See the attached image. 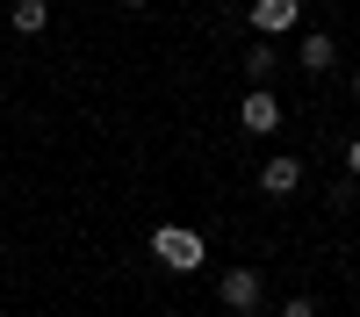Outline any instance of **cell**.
I'll return each instance as SVG.
<instances>
[{
    "label": "cell",
    "instance_id": "obj_9",
    "mask_svg": "<svg viewBox=\"0 0 360 317\" xmlns=\"http://www.w3.org/2000/svg\"><path fill=\"white\" fill-rule=\"evenodd\" d=\"M281 317H317V303H310V296H295V303H281Z\"/></svg>",
    "mask_w": 360,
    "mask_h": 317
},
{
    "label": "cell",
    "instance_id": "obj_1",
    "mask_svg": "<svg viewBox=\"0 0 360 317\" xmlns=\"http://www.w3.org/2000/svg\"><path fill=\"white\" fill-rule=\"evenodd\" d=\"M152 259H159L166 274H195L202 259H209V245H202L195 224H159V231H152Z\"/></svg>",
    "mask_w": 360,
    "mask_h": 317
},
{
    "label": "cell",
    "instance_id": "obj_12",
    "mask_svg": "<svg viewBox=\"0 0 360 317\" xmlns=\"http://www.w3.org/2000/svg\"><path fill=\"white\" fill-rule=\"evenodd\" d=\"M353 94H360V72H353Z\"/></svg>",
    "mask_w": 360,
    "mask_h": 317
},
{
    "label": "cell",
    "instance_id": "obj_10",
    "mask_svg": "<svg viewBox=\"0 0 360 317\" xmlns=\"http://www.w3.org/2000/svg\"><path fill=\"white\" fill-rule=\"evenodd\" d=\"M346 173H353V181H360V137L346 144Z\"/></svg>",
    "mask_w": 360,
    "mask_h": 317
},
{
    "label": "cell",
    "instance_id": "obj_6",
    "mask_svg": "<svg viewBox=\"0 0 360 317\" xmlns=\"http://www.w3.org/2000/svg\"><path fill=\"white\" fill-rule=\"evenodd\" d=\"M51 29V0H15V37H44Z\"/></svg>",
    "mask_w": 360,
    "mask_h": 317
},
{
    "label": "cell",
    "instance_id": "obj_4",
    "mask_svg": "<svg viewBox=\"0 0 360 317\" xmlns=\"http://www.w3.org/2000/svg\"><path fill=\"white\" fill-rule=\"evenodd\" d=\"M303 22V0H252V29L259 37H288Z\"/></svg>",
    "mask_w": 360,
    "mask_h": 317
},
{
    "label": "cell",
    "instance_id": "obj_7",
    "mask_svg": "<svg viewBox=\"0 0 360 317\" xmlns=\"http://www.w3.org/2000/svg\"><path fill=\"white\" fill-rule=\"evenodd\" d=\"M332 58H339V44L324 37V29H310L303 37V72H332Z\"/></svg>",
    "mask_w": 360,
    "mask_h": 317
},
{
    "label": "cell",
    "instance_id": "obj_8",
    "mask_svg": "<svg viewBox=\"0 0 360 317\" xmlns=\"http://www.w3.org/2000/svg\"><path fill=\"white\" fill-rule=\"evenodd\" d=\"M266 72H274V44H266V37H259V44L245 51V79H266Z\"/></svg>",
    "mask_w": 360,
    "mask_h": 317
},
{
    "label": "cell",
    "instance_id": "obj_11",
    "mask_svg": "<svg viewBox=\"0 0 360 317\" xmlns=\"http://www.w3.org/2000/svg\"><path fill=\"white\" fill-rule=\"evenodd\" d=\"M123 8H152V0H123Z\"/></svg>",
    "mask_w": 360,
    "mask_h": 317
},
{
    "label": "cell",
    "instance_id": "obj_3",
    "mask_svg": "<svg viewBox=\"0 0 360 317\" xmlns=\"http://www.w3.org/2000/svg\"><path fill=\"white\" fill-rule=\"evenodd\" d=\"M238 123H245V137H266V130H281V101L266 94V86H252V94L238 101Z\"/></svg>",
    "mask_w": 360,
    "mask_h": 317
},
{
    "label": "cell",
    "instance_id": "obj_5",
    "mask_svg": "<svg viewBox=\"0 0 360 317\" xmlns=\"http://www.w3.org/2000/svg\"><path fill=\"white\" fill-rule=\"evenodd\" d=\"M295 188H303V159H288V152H281V159H266V166H259V195H274V202H281V195H295Z\"/></svg>",
    "mask_w": 360,
    "mask_h": 317
},
{
    "label": "cell",
    "instance_id": "obj_2",
    "mask_svg": "<svg viewBox=\"0 0 360 317\" xmlns=\"http://www.w3.org/2000/svg\"><path fill=\"white\" fill-rule=\"evenodd\" d=\"M217 303L238 310V317H252V310H259V274H252V267H231V274L217 281Z\"/></svg>",
    "mask_w": 360,
    "mask_h": 317
}]
</instances>
